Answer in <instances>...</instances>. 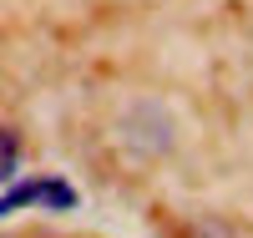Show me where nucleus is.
<instances>
[{"label": "nucleus", "mask_w": 253, "mask_h": 238, "mask_svg": "<svg viewBox=\"0 0 253 238\" xmlns=\"http://www.w3.org/2000/svg\"><path fill=\"white\" fill-rule=\"evenodd\" d=\"M31 203H41V208H61V213H71V208H76V192H71V183H61V178H41V183H20V188H10L5 198H0V218H10V213H20V208H31Z\"/></svg>", "instance_id": "f257e3e1"}, {"label": "nucleus", "mask_w": 253, "mask_h": 238, "mask_svg": "<svg viewBox=\"0 0 253 238\" xmlns=\"http://www.w3.org/2000/svg\"><path fill=\"white\" fill-rule=\"evenodd\" d=\"M15 167H20V137L10 127H0V183H10Z\"/></svg>", "instance_id": "f03ea898"}, {"label": "nucleus", "mask_w": 253, "mask_h": 238, "mask_svg": "<svg viewBox=\"0 0 253 238\" xmlns=\"http://www.w3.org/2000/svg\"><path fill=\"white\" fill-rule=\"evenodd\" d=\"M198 238H208V233H203V228H198ZM213 238H223V228H213Z\"/></svg>", "instance_id": "7ed1b4c3"}]
</instances>
